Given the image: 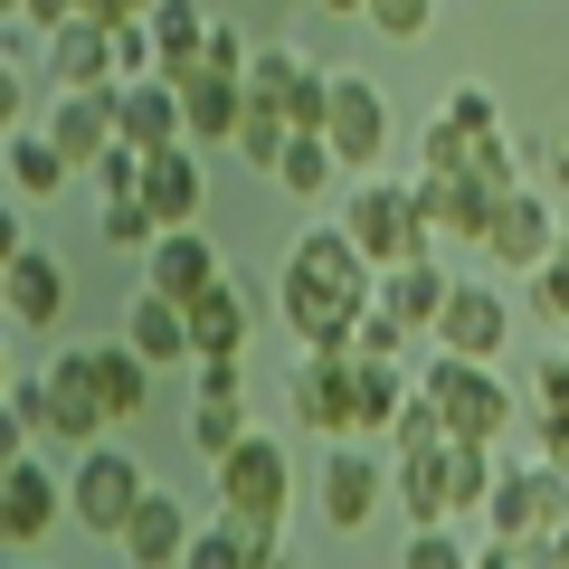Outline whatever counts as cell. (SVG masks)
Wrapping results in <instances>:
<instances>
[{"instance_id": "cell-53", "label": "cell", "mask_w": 569, "mask_h": 569, "mask_svg": "<svg viewBox=\"0 0 569 569\" xmlns=\"http://www.w3.org/2000/svg\"><path fill=\"white\" fill-rule=\"evenodd\" d=\"M257 569H295V541H284V550H257Z\"/></svg>"}, {"instance_id": "cell-37", "label": "cell", "mask_w": 569, "mask_h": 569, "mask_svg": "<svg viewBox=\"0 0 569 569\" xmlns=\"http://www.w3.org/2000/svg\"><path fill=\"white\" fill-rule=\"evenodd\" d=\"M181 569H257V541H247L238 522H219V512H209V531L190 541V560H181Z\"/></svg>"}, {"instance_id": "cell-10", "label": "cell", "mask_w": 569, "mask_h": 569, "mask_svg": "<svg viewBox=\"0 0 569 569\" xmlns=\"http://www.w3.org/2000/svg\"><path fill=\"white\" fill-rule=\"evenodd\" d=\"M560 228L569 209H550V190H512V200H493V228H485V257L503 266V276H541L550 257H560Z\"/></svg>"}, {"instance_id": "cell-48", "label": "cell", "mask_w": 569, "mask_h": 569, "mask_svg": "<svg viewBox=\"0 0 569 569\" xmlns=\"http://www.w3.org/2000/svg\"><path fill=\"white\" fill-rule=\"evenodd\" d=\"M531 437H541V466L569 475V408H531Z\"/></svg>"}, {"instance_id": "cell-26", "label": "cell", "mask_w": 569, "mask_h": 569, "mask_svg": "<svg viewBox=\"0 0 569 569\" xmlns=\"http://www.w3.org/2000/svg\"><path fill=\"white\" fill-rule=\"evenodd\" d=\"M447 295H456L447 257H418V266H389V276H380V305L399 313L408 332H437V313H447Z\"/></svg>"}, {"instance_id": "cell-19", "label": "cell", "mask_w": 569, "mask_h": 569, "mask_svg": "<svg viewBox=\"0 0 569 569\" xmlns=\"http://www.w3.org/2000/svg\"><path fill=\"white\" fill-rule=\"evenodd\" d=\"M142 209H152L162 228H200V209H209L200 142H171V152H152V162H142Z\"/></svg>"}, {"instance_id": "cell-12", "label": "cell", "mask_w": 569, "mask_h": 569, "mask_svg": "<svg viewBox=\"0 0 569 569\" xmlns=\"http://www.w3.org/2000/svg\"><path fill=\"white\" fill-rule=\"evenodd\" d=\"M503 342H512V295L456 276L447 313H437V351H456V361H503Z\"/></svg>"}, {"instance_id": "cell-42", "label": "cell", "mask_w": 569, "mask_h": 569, "mask_svg": "<svg viewBox=\"0 0 569 569\" xmlns=\"http://www.w3.org/2000/svg\"><path fill=\"white\" fill-rule=\"evenodd\" d=\"M531 305H541V323H560V332H569V228H560V257L531 276Z\"/></svg>"}, {"instance_id": "cell-33", "label": "cell", "mask_w": 569, "mask_h": 569, "mask_svg": "<svg viewBox=\"0 0 569 569\" xmlns=\"http://www.w3.org/2000/svg\"><path fill=\"white\" fill-rule=\"evenodd\" d=\"M284 152H295V123H284L276 104H247V123H238V162L276 181V171H284Z\"/></svg>"}, {"instance_id": "cell-14", "label": "cell", "mask_w": 569, "mask_h": 569, "mask_svg": "<svg viewBox=\"0 0 569 569\" xmlns=\"http://www.w3.org/2000/svg\"><path fill=\"white\" fill-rule=\"evenodd\" d=\"M48 86H58V96H114V86H123L114 29H104V20H67V29H48Z\"/></svg>"}, {"instance_id": "cell-45", "label": "cell", "mask_w": 569, "mask_h": 569, "mask_svg": "<svg viewBox=\"0 0 569 569\" xmlns=\"http://www.w3.org/2000/svg\"><path fill=\"white\" fill-rule=\"evenodd\" d=\"M437 114H456L466 133H503V104H493V86H456V96L437 104Z\"/></svg>"}, {"instance_id": "cell-43", "label": "cell", "mask_w": 569, "mask_h": 569, "mask_svg": "<svg viewBox=\"0 0 569 569\" xmlns=\"http://www.w3.org/2000/svg\"><path fill=\"white\" fill-rule=\"evenodd\" d=\"M370 29L380 39H427L437 29V0H370Z\"/></svg>"}, {"instance_id": "cell-8", "label": "cell", "mask_w": 569, "mask_h": 569, "mask_svg": "<svg viewBox=\"0 0 569 569\" xmlns=\"http://www.w3.org/2000/svg\"><path fill=\"white\" fill-rule=\"evenodd\" d=\"M389 493H399V466H380L370 447H351V437H332L323 475H313V503H323L332 531H370L389 512Z\"/></svg>"}, {"instance_id": "cell-50", "label": "cell", "mask_w": 569, "mask_h": 569, "mask_svg": "<svg viewBox=\"0 0 569 569\" xmlns=\"http://www.w3.org/2000/svg\"><path fill=\"white\" fill-rule=\"evenodd\" d=\"M541 190H550V200H569V123L541 142Z\"/></svg>"}, {"instance_id": "cell-29", "label": "cell", "mask_w": 569, "mask_h": 569, "mask_svg": "<svg viewBox=\"0 0 569 569\" xmlns=\"http://www.w3.org/2000/svg\"><path fill=\"white\" fill-rule=\"evenodd\" d=\"M67 181H77V162H67L58 142L29 123V133H10V200L39 209V200H67Z\"/></svg>"}, {"instance_id": "cell-15", "label": "cell", "mask_w": 569, "mask_h": 569, "mask_svg": "<svg viewBox=\"0 0 569 569\" xmlns=\"http://www.w3.org/2000/svg\"><path fill=\"white\" fill-rule=\"evenodd\" d=\"M219 276H228V257H219V238H209V228H162V238H152V257H142V284H152V295H171V305H200Z\"/></svg>"}, {"instance_id": "cell-49", "label": "cell", "mask_w": 569, "mask_h": 569, "mask_svg": "<svg viewBox=\"0 0 569 569\" xmlns=\"http://www.w3.org/2000/svg\"><path fill=\"white\" fill-rule=\"evenodd\" d=\"M200 370V399H247V370L238 361H190Z\"/></svg>"}, {"instance_id": "cell-3", "label": "cell", "mask_w": 569, "mask_h": 569, "mask_svg": "<svg viewBox=\"0 0 569 569\" xmlns=\"http://www.w3.org/2000/svg\"><path fill=\"white\" fill-rule=\"evenodd\" d=\"M418 389L437 399L447 437H475V447H503L512 418H522V399H512V380L493 361H456V351H437V361L418 370Z\"/></svg>"}, {"instance_id": "cell-20", "label": "cell", "mask_w": 569, "mask_h": 569, "mask_svg": "<svg viewBox=\"0 0 569 569\" xmlns=\"http://www.w3.org/2000/svg\"><path fill=\"white\" fill-rule=\"evenodd\" d=\"M247 332H257V295H247V276L228 266L200 305H190V342H200V361H238Z\"/></svg>"}, {"instance_id": "cell-34", "label": "cell", "mask_w": 569, "mask_h": 569, "mask_svg": "<svg viewBox=\"0 0 569 569\" xmlns=\"http://www.w3.org/2000/svg\"><path fill=\"white\" fill-rule=\"evenodd\" d=\"M0 408H10V447H39L48 437V370H10V380H0Z\"/></svg>"}, {"instance_id": "cell-32", "label": "cell", "mask_w": 569, "mask_h": 569, "mask_svg": "<svg viewBox=\"0 0 569 569\" xmlns=\"http://www.w3.org/2000/svg\"><path fill=\"white\" fill-rule=\"evenodd\" d=\"M142 29H152V48H162V67H181V58H200V48H209V29H219V20H209L200 0H162V10H152Z\"/></svg>"}, {"instance_id": "cell-30", "label": "cell", "mask_w": 569, "mask_h": 569, "mask_svg": "<svg viewBox=\"0 0 569 569\" xmlns=\"http://www.w3.org/2000/svg\"><path fill=\"white\" fill-rule=\"evenodd\" d=\"M247 437H257V427H247V399H190V456H200V466H219Z\"/></svg>"}, {"instance_id": "cell-21", "label": "cell", "mask_w": 569, "mask_h": 569, "mask_svg": "<svg viewBox=\"0 0 569 569\" xmlns=\"http://www.w3.org/2000/svg\"><path fill=\"white\" fill-rule=\"evenodd\" d=\"M114 123H123L133 152H171V142H190V114H181V86H171V77L114 86Z\"/></svg>"}, {"instance_id": "cell-7", "label": "cell", "mask_w": 569, "mask_h": 569, "mask_svg": "<svg viewBox=\"0 0 569 569\" xmlns=\"http://www.w3.org/2000/svg\"><path fill=\"white\" fill-rule=\"evenodd\" d=\"M323 142L342 152L351 181H370V162L399 142V114H389L380 77H361V67H332V123H323Z\"/></svg>"}, {"instance_id": "cell-9", "label": "cell", "mask_w": 569, "mask_h": 569, "mask_svg": "<svg viewBox=\"0 0 569 569\" xmlns=\"http://www.w3.org/2000/svg\"><path fill=\"white\" fill-rule=\"evenodd\" d=\"M58 522H67V475L39 447H10V466H0V531H10V550H39Z\"/></svg>"}, {"instance_id": "cell-22", "label": "cell", "mask_w": 569, "mask_h": 569, "mask_svg": "<svg viewBox=\"0 0 569 569\" xmlns=\"http://www.w3.org/2000/svg\"><path fill=\"white\" fill-rule=\"evenodd\" d=\"M418 209H427V228H437V247H485V228H493V190H475L466 171H418Z\"/></svg>"}, {"instance_id": "cell-36", "label": "cell", "mask_w": 569, "mask_h": 569, "mask_svg": "<svg viewBox=\"0 0 569 569\" xmlns=\"http://www.w3.org/2000/svg\"><path fill=\"white\" fill-rule=\"evenodd\" d=\"M96 238L114 247V257H152V238H162V219H152V209H142V200H104Z\"/></svg>"}, {"instance_id": "cell-16", "label": "cell", "mask_w": 569, "mask_h": 569, "mask_svg": "<svg viewBox=\"0 0 569 569\" xmlns=\"http://www.w3.org/2000/svg\"><path fill=\"white\" fill-rule=\"evenodd\" d=\"M284 418L313 427V437H351V351H305L295 389H284Z\"/></svg>"}, {"instance_id": "cell-4", "label": "cell", "mask_w": 569, "mask_h": 569, "mask_svg": "<svg viewBox=\"0 0 569 569\" xmlns=\"http://www.w3.org/2000/svg\"><path fill=\"white\" fill-rule=\"evenodd\" d=\"M142 493H152V475H142V456L133 447H86V456H67V522L86 531V541H123V522L142 512Z\"/></svg>"}, {"instance_id": "cell-11", "label": "cell", "mask_w": 569, "mask_h": 569, "mask_svg": "<svg viewBox=\"0 0 569 569\" xmlns=\"http://www.w3.org/2000/svg\"><path fill=\"white\" fill-rule=\"evenodd\" d=\"M104 427H114V408H104L96 361H86V342H77V351L48 361V437H58L67 456H86V447H104Z\"/></svg>"}, {"instance_id": "cell-54", "label": "cell", "mask_w": 569, "mask_h": 569, "mask_svg": "<svg viewBox=\"0 0 569 569\" xmlns=\"http://www.w3.org/2000/svg\"><path fill=\"white\" fill-rule=\"evenodd\" d=\"M550 550V569H569V531H560V541H541Z\"/></svg>"}, {"instance_id": "cell-13", "label": "cell", "mask_w": 569, "mask_h": 569, "mask_svg": "<svg viewBox=\"0 0 569 569\" xmlns=\"http://www.w3.org/2000/svg\"><path fill=\"white\" fill-rule=\"evenodd\" d=\"M67 305H77V276H67V257L58 247H10V323L20 332H58L67 323Z\"/></svg>"}, {"instance_id": "cell-23", "label": "cell", "mask_w": 569, "mask_h": 569, "mask_svg": "<svg viewBox=\"0 0 569 569\" xmlns=\"http://www.w3.org/2000/svg\"><path fill=\"white\" fill-rule=\"evenodd\" d=\"M181 114H190V142H200V152H238L247 86L219 77V67H190V77H181Z\"/></svg>"}, {"instance_id": "cell-39", "label": "cell", "mask_w": 569, "mask_h": 569, "mask_svg": "<svg viewBox=\"0 0 569 569\" xmlns=\"http://www.w3.org/2000/svg\"><path fill=\"white\" fill-rule=\"evenodd\" d=\"M466 152H475V133L456 114H427L418 123V171H466Z\"/></svg>"}, {"instance_id": "cell-31", "label": "cell", "mask_w": 569, "mask_h": 569, "mask_svg": "<svg viewBox=\"0 0 569 569\" xmlns=\"http://www.w3.org/2000/svg\"><path fill=\"white\" fill-rule=\"evenodd\" d=\"M332 181H342V152H332L323 133H295V152H284V171H276V190H284V200H323Z\"/></svg>"}, {"instance_id": "cell-2", "label": "cell", "mask_w": 569, "mask_h": 569, "mask_svg": "<svg viewBox=\"0 0 569 569\" xmlns=\"http://www.w3.org/2000/svg\"><path fill=\"white\" fill-rule=\"evenodd\" d=\"M209 485H219V522H238L257 550H284V512H295V447L284 437H247V447H228L219 466H209Z\"/></svg>"}, {"instance_id": "cell-18", "label": "cell", "mask_w": 569, "mask_h": 569, "mask_svg": "<svg viewBox=\"0 0 569 569\" xmlns=\"http://www.w3.org/2000/svg\"><path fill=\"white\" fill-rule=\"evenodd\" d=\"M190 541H200L190 503H181L171 485H152V493H142V512L123 522V541H114V550H123L133 569H181V560H190Z\"/></svg>"}, {"instance_id": "cell-17", "label": "cell", "mask_w": 569, "mask_h": 569, "mask_svg": "<svg viewBox=\"0 0 569 569\" xmlns=\"http://www.w3.org/2000/svg\"><path fill=\"white\" fill-rule=\"evenodd\" d=\"M39 133L58 142L67 162H77V181H96V171H104V152L123 142V123H114V96H48Z\"/></svg>"}, {"instance_id": "cell-52", "label": "cell", "mask_w": 569, "mask_h": 569, "mask_svg": "<svg viewBox=\"0 0 569 569\" xmlns=\"http://www.w3.org/2000/svg\"><path fill=\"white\" fill-rule=\"evenodd\" d=\"M323 20H370V0H313Z\"/></svg>"}, {"instance_id": "cell-28", "label": "cell", "mask_w": 569, "mask_h": 569, "mask_svg": "<svg viewBox=\"0 0 569 569\" xmlns=\"http://www.w3.org/2000/svg\"><path fill=\"white\" fill-rule=\"evenodd\" d=\"M86 361H96V389H104V408H114V427H133L142 408H152V361H142L133 342H86Z\"/></svg>"}, {"instance_id": "cell-51", "label": "cell", "mask_w": 569, "mask_h": 569, "mask_svg": "<svg viewBox=\"0 0 569 569\" xmlns=\"http://www.w3.org/2000/svg\"><path fill=\"white\" fill-rule=\"evenodd\" d=\"M162 10V0H86V20H104V29H142Z\"/></svg>"}, {"instance_id": "cell-41", "label": "cell", "mask_w": 569, "mask_h": 569, "mask_svg": "<svg viewBox=\"0 0 569 569\" xmlns=\"http://www.w3.org/2000/svg\"><path fill=\"white\" fill-rule=\"evenodd\" d=\"M389 447H447V418H437V399H427V389H408V408L399 418H389Z\"/></svg>"}, {"instance_id": "cell-44", "label": "cell", "mask_w": 569, "mask_h": 569, "mask_svg": "<svg viewBox=\"0 0 569 569\" xmlns=\"http://www.w3.org/2000/svg\"><path fill=\"white\" fill-rule=\"evenodd\" d=\"M29 104H39V77H29V58H10V67H0V123H10V133H29V123H39Z\"/></svg>"}, {"instance_id": "cell-27", "label": "cell", "mask_w": 569, "mask_h": 569, "mask_svg": "<svg viewBox=\"0 0 569 569\" xmlns=\"http://www.w3.org/2000/svg\"><path fill=\"white\" fill-rule=\"evenodd\" d=\"M408 361H361L351 351V437H389V418L408 408Z\"/></svg>"}, {"instance_id": "cell-6", "label": "cell", "mask_w": 569, "mask_h": 569, "mask_svg": "<svg viewBox=\"0 0 569 569\" xmlns=\"http://www.w3.org/2000/svg\"><path fill=\"white\" fill-rule=\"evenodd\" d=\"M485 531L493 541H512V550H541V541H560L569 531V475L560 466H512L503 456V475H493V503H485Z\"/></svg>"}, {"instance_id": "cell-25", "label": "cell", "mask_w": 569, "mask_h": 569, "mask_svg": "<svg viewBox=\"0 0 569 569\" xmlns=\"http://www.w3.org/2000/svg\"><path fill=\"white\" fill-rule=\"evenodd\" d=\"M399 512L408 522H456V437L399 456Z\"/></svg>"}, {"instance_id": "cell-38", "label": "cell", "mask_w": 569, "mask_h": 569, "mask_svg": "<svg viewBox=\"0 0 569 569\" xmlns=\"http://www.w3.org/2000/svg\"><path fill=\"white\" fill-rule=\"evenodd\" d=\"M399 569H475V550L456 541V522H418L399 550Z\"/></svg>"}, {"instance_id": "cell-40", "label": "cell", "mask_w": 569, "mask_h": 569, "mask_svg": "<svg viewBox=\"0 0 569 569\" xmlns=\"http://www.w3.org/2000/svg\"><path fill=\"white\" fill-rule=\"evenodd\" d=\"M408 342H418V332H408L389 305H370L361 323H351V351H361V361H408Z\"/></svg>"}, {"instance_id": "cell-46", "label": "cell", "mask_w": 569, "mask_h": 569, "mask_svg": "<svg viewBox=\"0 0 569 569\" xmlns=\"http://www.w3.org/2000/svg\"><path fill=\"white\" fill-rule=\"evenodd\" d=\"M200 67H219V77H238V86H247V67H257L247 29H228V20H219V29H209V48H200Z\"/></svg>"}, {"instance_id": "cell-5", "label": "cell", "mask_w": 569, "mask_h": 569, "mask_svg": "<svg viewBox=\"0 0 569 569\" xmlns=\"http://www.w3.org/2000/svg\"><path fill=\"white\" fill-rule=\"evenodd\" d=\"M342 228H351V247H361L380 276L437 257V228H427V209H418V181H361L351 209H342Z\"/></svg>"}, {"instance_id": "cell-1", "label": "cell", "mask_w": 569, "mask_h": 569, "mask_svg": "<svg viewBox=\"0 0 569 569\" xmlns=\"http://www.w3.org/2000/svg\"><path fill=\"white\" fill-rule=\"evenodd\" d=\"M380 305V266L351 247V228H295L276 266V313L305 351H351V323Z\"/></svg>"}, {"instance_id": "cell-35", "label": "cell", "mask_w": 569, "mask_h": 569, "mask_svg": "<svg viewBox=\"0 0 569 569\" xmlns=\"http://www.w3.org/2000/svg\"><path fill=\"white\" fill-rule=\"evenodd\" d=\"M466 181H475V190H493V200H512V190H522V152H512V133H475Z\"/></svg>"}, {"instance_id": "cell-47", "label": "cell", "mask_w": 569, "mask_h": 569, "mask_svg": "<svg viewBox=\"0 0 569 569\" xmlns=\"http://www.w3.org/2000/svg\"><path fill=\"white\" fill-rule=\"evenodd\" d=\"M531 408H569V351H541L531 361Z\"/></svg>"}, {"instance_id": "cell-24", "label": "cell", "mask_w": 569, "mask_h": 569, "mask_svg": "<svg viewBox=\"0 0 569 569\" xmlns=\"http://www.w3.org/2000/svg\"><path fill=\"white\" fill-rule=\"evenodd\" d=\"M123 342L142 351V361H200V342H190V305H171V295H152V284H133V305H123Z\"/></svg>"}]
</instances>
